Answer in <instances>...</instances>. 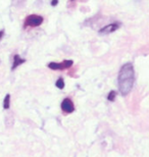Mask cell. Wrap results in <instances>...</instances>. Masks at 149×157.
Masks as SVG:
<instances>
[{
    "label": "cell",
    "instance_id": "cell-6",
    "mask_svg": "<svg viewBox=\"0 0 149 157\" xmlns=\"http://www.w3.org/2000/svg\"><path fill=\"white\" fill-rule=\"evenodd\" d=\"M24 62H26V59L22 58L18 54H15L14 56V63H12V67H11V70L14 71L15 68H17L18 67H20L21 64H23Z\"/></svg>",
    "mask_w": 149,
    "mask_h": 157
},
{
    "label": "cell",
    "instance_id": "cell-4",
    "mask_svg": "<svg viewBox=\"0 0 149 157\" xmlns=\"http://www.w3.org/2000/svg\"><path fill=\"white\" fill-rule=\"evenodd\" d=\"M120 26H122V23L120 21H115L112 24H109L107 26L101 28L99 30V34L100 35H108V34H112V33H115L116 31H118Z\"/></svg>",
    "mask_w": 149,
    "mask_h": 157
},
{
    "label": "cell",
    "instance_id": "cell-2",
    "mask_svg": "<svg viewBox=\"0 0 149 157\" xmlns=\"http://www.w3.org/2000/svg\"><path fill=\"white\" fill-rule=\"evenodd\" d=\"M44 21L43 17L38 14H30L25 20V27H39Z\"/></svg>",
    "mask_w": 149,
    "mask_h": 157
},
{
    "label": "cell",
    "instance_id": "cell-11",
    "mask_svg": "<svg viewBox=\"0 0 149 157\" xmlns=\"http://www.w3.org/2000/svg\"><path fill=\"white\" fill-rule=\"evenodd\" d=\"M3 35H4V31H3V30H1V31H0V40L2 39Z\"/></svg>",
    "mask_w": 149,
    "mask_h": 157
},
{
    "label": "cell",
    "instance_id": "cell-5",
    "mask_svg": "<svg viewBox=\"0 0 149 157\" xmlns=\"http://www.w3.org/2000/svg\"><path fill=\"white\" fill-rule=\"evenodd\" d=\"M60 106H61V110L65 112V113H72V112L75 111V105L69 98L63 99Z\"/></svg>",
    "mask_w": 149,
    "mask_h": 157
},
{
    "label": "cell",
    "instance_id": "cell-9",
    "mask_svg": "<svg viewBox=\"0 0 149 157\" xmlns=\"http://www.w3.org/2000/svg\"><path fill=\"white\" fill-rule=\"evenodd\" d=\"M55 86L57 87L58 89H60V90H62L63 88H65V81H63V78H59L58 80L56 81Z\"/></svg>",
    "mask_w": 149,
    "mask_h": 157
},
{
    "label": "cell",
    "instance_id": "cell-10",
    "mask_svg": "<svg viewBox=\"0 0 149 157\" xmlns=\"http://www.w3.org/2000/svg\"><path fill=\"white\" fill-rule=\"evenodd\" d=\"M58 4V0H52L51 1V5L52 6H56Z\"/></svg>",
    "mask_w": 149,
    "mask_h": 157
},
{
    "label": "cell",
    "instance_id": "cell-8",
    "mask_svg": "<svg viewBox=\"0 0 149 157\" xmlns=\"http://www.w3.org/2000/svg\"><path fill=\"white\" fill-rule=\"evenodd\" d=\"M9 102H10V95L7 94L4 98V101H3V107H4V109L9 108Z\"/></svg>",
    "mask_w": 149,
    "mask_h": 157
},
{
    "label": "cell",
    "instance_id": "cell-12",
    "mask_svg": "<svg viewBox=\"0 0 149 157\" xmlns=\"http://www.w3.org/2000/svg\"><path fill=\"white\" fill-rule=\"evenodd\" d=\"M134 1H136V2H139V1H141V0H134Z\"/></svg>",
    "mask_w": 149,
    "mask_h": 157
},
{
    "label": "cell",
    "instance_id": "cell-7",
    "mask_svg": "<svg viewBox=\"0 0 149 157\" xmlns=\"http://www.w3.org/2000/svg\"><path fill=\"white\" fill-rule=\"evenodd\" d=\"M116 91H110V92L108 93V95H107V100H108V101H110V102H113L116 100Z\"/></svg>",
    "mask_w": 149,
    "mask_h": 157
},
{
    "label": "cell",
    "instance_id": "cell-1",
    "mask_svg": "<svg viewBox=\"0 0 149 157\" xmlns=\"http://www.w3.org/2000/svg\"><path fill=\"white\" fill-rule=\"evenodd\" d=\"M135 82V71L134 65L132 62H127L120 67L119 77H118V85L119 91L123 96H127L131 92L134 86Z\"/></svg>",
    "mask_w": 149,
    "mask_h": 157
},
{
    "label": "cell",
    "instance_id": "cell-3",
    "mask_svg": "<svg viewBox=\"0 0 149 157\" xmlns=\"http://www.w3.org/2000/svg\"><path fill=\"white\" fill-rule=\"evenodd\" d=\"M74 64L73 60H65L62 62H49L48 67L52 71H65Z\"/></svg>",
    "mask_w": 149,
    "mask_h": 157
}]
</instances>
